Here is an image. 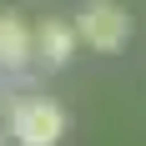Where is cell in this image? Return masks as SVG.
Instances as JSON below:
<instances>
[{
  "instance_id": "6da1fadb",
  "label": "cell",
  "mask_w": 146,
  "mask_h": 146,
  "mask_svg": "<svg viewBox=\"0 0 146 146\" xmlns=\"http://www.w3.org/2000/svg\"><path fill=\"white\" fill-rule=\"evenodd\" d=\"M10 136L20 146H56L66 136V111L45 96H30V101L10 106Z\"/></svg>"
},
{
  "instance_id": "277c9868",
  "label": "cell",
  "mask_w": 146,
  "mask_h": 146,
  "mask_svg": "<svg viewBox=\"0 0 146 146\" xmlns=\"http://www.w3.org/2000/svg\"><path fill=\"white\" fill-rule=\"evenodd\" d=\"M30 56H35V35L15 15H0V71H20Z\"/></svg>"
},
{
  "instance_id": "7a4b0ae2",
  "label": "cell",
  "mask_w": 146,
  "mask_h": 146,
  "mask_svg": "<svg viewBox=\"0 0 146 146\" xmlns=\"http://www.w3.org/2000/svg\"><path fill=\"white\" fill-rule=\"evenodd\" d=\"M81 40L91 45V50H101V56H111V50H121L126 45V35H131V15L121 10L116 0H91L86 10H81Z\"/></svg>"
},
{
  "instance_id": "3957f363",
  "label": "cell",
  "mask_w": 146,
  "mask_h": 146,
  "mask_svg": "<svg viewBox=\"0 0 146 146\" xmlns=\"http://www.w3.org/2000/svg\"><path fill=\"white\" fill-rule=\"evenodd\" d=\"M76 35H81V25H66V20H45L40 30H35V56L45 60V66H66L76 50Z\"/></svg>"
}]
</instances>
